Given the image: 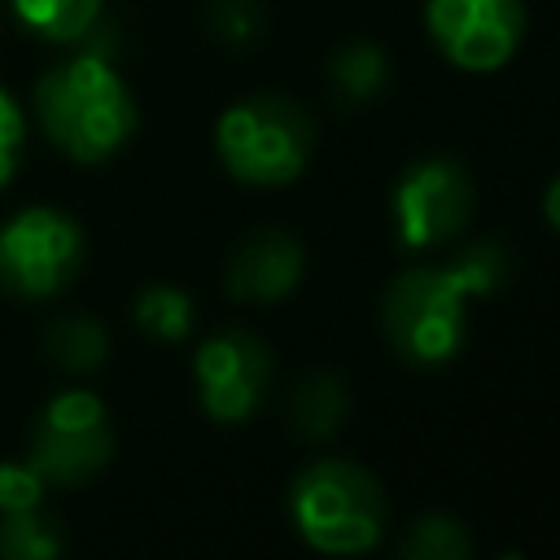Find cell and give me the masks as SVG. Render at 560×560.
Returning <instances> with one entry per match:
<instances>
[{"instance_id": "6da1fadb", "label": "cell", "mask_w": 560, "mask_h": 560, "mask_svg": "<svg viewBox=\"0 0 560 560\" xmlns=\"http://www.w3.org/2000/svg\"><path fill=\"white\" fill-rule=\"evenodd\" d=\"M512 271L503 241H472L446 262L402 271L381 302V328L402 363L442 368L459 354L468 302L494 293Z\"/></svg>"}, {"instance_id": "7a4b0ae2", "label": "cell", "mask_w": 560, "mask_h": 560, "mask_svg": "<svg viewBox=\"0 0 560 560\" xmlns=\"http://www.w3.org/2000/svg\"><path fill=\"white\" fill-rule=\"evenodd\" d=\"M35 118L39 131L74 162L114 158L136 131V101L118 79L114 61L96 48H83L35 79Z\"/></svg>"}, {"instance_id": "3957f363", "label": "cell", "mask_w": 560, "mask_h": 560, "mask_svg": "<svg viewBox=\"0 0 560 560\" xmlns=\"http://www.w3.org/2000/svg\"><path fill=\"white\" fill-rule=\"evenodd\" d=\"M289 516L306 547L328 556L372 551L385 534L389 508L381 481L350 459H315L289 486Z\"/></svg>"}, {"instance_id": "277c9868", "label": "cell", "mask_w": 560, "mask_h": 560, "mask_svg": "<svg viewBox=\"0 0 560 560\" xmlns=\"http://www.w3.org/2000/svg\"><path fill=\"white\" fill-rule=\"evenodd\" d=\"M214 149L232 179L254 188H280L306 171L315 149V122L293 96L258 92L236 101L219 118Z\"/></svg>"}, {"instance_id": "5b68a950", "label": "cell", "mask_w": 560, "mask_h": 560, "mask_svg": "<svg viewBox=\"0 0 560 560\" xmlns=\"http://www.w3.org/2000/svg\"><path fill=\"white\" fill-rule=\"evenodd\" d=\"M83 228L57 206H26L0 228V289L22 302H44L70 289L83 267Z\"/></svg>"}, {"instance_id": "8992f818", "label": "cell", "mask_w": 560, "mask_h": 560, "mask_svg": "<svg viewBox=\"0 0 560 560\" xmlns=\"http://www.w3.org/2000/svg\"><path fill=\"white\" fill-rule=\"evenodd\" d=\"M109 411L92 389H61L35 416L26 464L44 477V486H83L109 464Z\"/></svg>"}, {"instance_id": "52a82bcc", "label": "cell", "mask_w": 560, "mask_h": 560, "mask_svg": "<svg viewBox=\"0 0 560 560\" xmlns=\"http://www.w3.org/2000/svg\"><path fill=\"white\" fill-rule=\"evenodd\" d=\"M472 219L468 171L451 158H424L394 184V232L402 249H438Z\"/></svg>"}, {"instance_id": "ba28073f", "label": "cell", "mask_w": 560, "mask_h": 560, "mask_svg": "<svg viewBox=\"0 0 560 560\" xmlns=\"http://www.w3.org/2000/svg\"><path fill=\"white\" fill-rule=\"evenodd\" d=\"M197 402L219 424L249 420L271 389V350L245 328H223L197 346L192 359Z\"/></svg>"}, {"instance_id": "9c48e42d", "label": "cell", "mask_w": 560, "mask_h": 560, "mask_svg": "<svg viewBox=\"0 0 560 560\" xmlns=\"http://www.w3.org/2000/svg\"><path fill=\"white\" fill-rule=\"evenodd\" d=\"M429 35L459 70H499L525 35V0H429Z\"/></svg>"}, {"instance_id": "30bf717a", "label": "cell", "mask_w": 560, "mask_h": 560, "mask_svg": "<svg viewBox=\"0 0 560 560\" xmlns=\"http://www.w3.org/2000/svg\"><path fill=\"white\" fill-rule=\"evenodd\" d=\"M302 267H306V254H302L298 236H289L280 228H258L232 249L223 289L236 302H280L298 289Z\"/></svg>"}, {"instance_id": "8fae6325", "label": "cell", "mask_w": 560, "mask_h": 560, "mask_svg": "<svg viewBox=\"0 0 560 560\" xmlns=\"http://www.w3.org/2000/svg\"><path fill=\"white\" fill-rule=\"evenodd\" d=\"M346 411H350V389L341 376L332 372H311L298 381L293 398H289V424L298 438L306 442H324L332 438L341 424H346Z\"/></svg>"}, {"instance_id": "7c38bea8", "label": "cell", "mask_w": 560, "mask_h": 560, "mask_svg": "<svg viewBox=\"0 0 560 560\" xmlns=\"http://www.w3.org/2000/svg\"><path fill=\"white\" fill-rule=\"evenodd\" d=\"M385 83H389V57L372 39H354V44L337 48L328 61V92L346 109L376 101L385 92Z\"/></svg>"}, {"instance_id": "4fadbf2b", "label": "cell", "mask_w": 560, "mask_h": 560, "mask_svg": "<svg viewBox=\"0 0 560 560\" xmlns=\"http://www.w3.org/2000/svg\"><path fill=\"white\" fill-rule=\"evenodd\" d=\"M44 350L48 359L70 372V376H83V372H96L109 354V332L101 319L92 315H61L44 328Z\"/></svg>"}, {"instance_id": "5bb4252c", "label": "cell", "mask_w": 560, "mask_h": 560, "mask_svg": "<svg viewBox=\"0 0 560 560\" xmlns=\"http://www.w3.org/2000/svg\"><path fill=\"white\" fill-rule=\"evenodd\" d=\"M13 18L48 44H74L101 22V0H9Z\"/></svg>"}, {"instance_id": "9a60e30c", "label": "cell", "mask_w": 560, "mask_h": 560, "mask_svg": "<svg viewBox=\"0 0 560 560\" xmlns=\"http://www.w3.org/2000/svg\"><path fill=\"white\" fill-rule=\"evenodd\" d=\"M136 324L144 337L153 341H184L188 328H192V298L175 284H144L136 293V306H131Z\"/></svg>"}, {"instance_id": "2e32d148", "label": "cell", "mask_w": 560, "mask_h": 560, "mask_svg": "<svg viewBox=\"0 0 560 560\" xmlns=\"http://www.w3.org/2000/svg\"><path fill=\"white\" fill-rule=\"evenodd\" d=\"M61 525L39 508L0 516V556L4 560H57L61 556Z\"/></svg>"}, {"instance_id": "e0dca14e", "label": "cell", "mask_w": 560, "mask_h": 560, "mask_svg": "<svg viewBox=\"0 0 560 560\" xmlns=\"http://www.w3.org/2000/svg\"><path fill=\"white\" fill-rule=\"evenodd\" d=\"M398 551H402L407 560H468V556H472V538H468V529H464L455 516L433 512V516H420V521L402 534Z\"/></svg>"}, {"instance_id": "ac0fdd59", "label": "cell", "mask_w": 560, "mask_h": 560, "mask_svg": "<svg viewBox=\"0 0 560 560\" xmlns=\"http://www.w3.org/2000/svg\"><path fill=\"white\" fill-rule=\"evenodd\" d=\"M206 26L219 44L228 48H245L258 39L262 31V4L258 0H210L206 9Z\"/></svg>"}, {"instance_id": "d6986e66", "label": "cell", "mask_w": 560, "mask_h": 560, "mask_svg": "<svg viewBox=\"0 0 560 560\" xmlns=\"http://www.w3.org/2000/svg\"><path fill=\"white\" fill-rule=\"evenodd\" d=\"M44 499V477L26 459H0V516L39 508Z\"/></svg>"}, {"instance_id": "ffe728a7", "label": "cell", "mask_w": 560, "mask_h": 560, "mask_svg": "<svg viewBox=\"0 0 560 560\" xmlns=\"http://www.w3.org/2000/svg\"><path fill=\"white\" fill-rule=\"evenodd\" d=\"M22 144H26V118L18 109V101L0 88V188L13 179L18 162H22Z\"/></svg>"}, {"instance_id": "44dd1931", "label": "cell", "mask_w": 560, "mask_h": 560, "mask_svg": "<svg viewBox=\"0 0 560 560\" xmlns=\"http://www.w3.org/2000/svg\"><path fill=\"white\" fill-rule=\"evenodd\" d=\"M542 219L560 232V175L547 184V192H542Z\"/></svg>"}]
</instances>
